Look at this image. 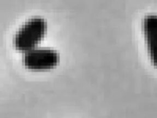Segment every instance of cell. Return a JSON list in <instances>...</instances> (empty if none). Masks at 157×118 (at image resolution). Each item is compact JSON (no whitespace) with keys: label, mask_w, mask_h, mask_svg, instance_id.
I'll return each instance as SVG.
<instances>
[{"label":"cell","mask_w":157,"mask_h":118,"mask_svg":"<svg viewBox=\"0 0 157 118\" xmlns=\"http://www.w3.org/2000/svg\"><path fill=\"white\" fill-rule=\"evenodd\" d=\"M47 30V22L45 18L39 16L29 18L15 33L13 37L14 47L23 53L36 47Z\"/></svg>","instance_id":"cell-1"},{"label":"cell","mask_w":157,"mask_h":118,"mask_svg":"<svg viewBox=\"0 0 157 118\" xmlns=\"http://www.w3.org/2000/svg\"><path fill=\"white\" fill-rule=\"evenodd\" d=\"M59 61L58 52L51 48L35 47L23 53L24 66L32 70H42L55 67Z\"/></svg>","instance_id":"cell-2"},{"label":"cell","mask_w":157,"mask_h":118,"mask_svg":"<svg viewBox=\"0 0 157 118\" xmlns=\"http://www.w3.org/2000/svg\"><path fill=\"white\" fill-rule=\"evenodd\" d=\"M142 28L150 60L157 68V15L145 16Z\"/></svg>","instance_id":"cell-3"}]
</instances>
